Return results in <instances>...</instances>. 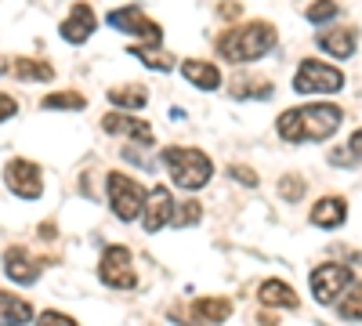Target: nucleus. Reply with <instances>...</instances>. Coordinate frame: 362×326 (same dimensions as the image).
<instances>
[{"instance_id":"f257e3e1","label":"nucleus","mask_w":362,"mask_h":326,"mask_svg":"<svg viewBox=\"0 0 362 326\" xmlns=\"http://www.w3.org/2000/svg\"><path fill=\"white\" fill-rule=\"evenodd\" d=\"M344 120V109L334 105V102H312V105H297V109H286L279 120H276V131L283 141L290 145H300V141H326L329 134H337Z\"/></svg>"},{"instance_id":"f03ea898","label":"nucleus","mask_w":362,"mask_h":326,"mask_svg":"<svg viewBox=\"0 0 362 326\" xmlns=\"http://www.w3.org/2000/svg\"><path fill=\"white\" fill-rule=\"evenodd\" d=\"M276 40H279L276 25L257 18V22H247V25L225 29V33L218 37V54L225 58V62L243 66V62H257V58H264L272 47H276Z\"/></svg>"},{"instance_id":"7ed1b4c3","label":"nucleus","mask_w":362,"mask_h":326,"mask_svg":"<svg viewBox=\"0 0 362 326\" xmlns=\"http://www.w3.org/2000/svg\"><path fill=\"white\" fill-rule=\"evenodd\" d=\"M167 174L174 177V185L177 189H185V192H196L203 189L210 177H214V163H210V156L203 149H185V145H170V149L160 153Z\"/></svg>"},{"instance_id":"20e7f679","label":"nucleus","mask_w":362,"mask_h":326,"mask_svg":"<svg viewBox=\"0 0 362 326\" xmlns=\"http://www.w3.org/2000/svg\"><path fill=\"white\" fill-rule=\"evenodd\" d=\"M105 192H109L112 214H116L119 221H138V218H141L148 192L134 182V177H127L124 170H109V174H105Z\"/></svg>"},{"instance_id":"39448f33","label":"nucleus","mask_w":362,"mask_h":326,"mask_svg":"<svg viewBox=\"0 0 362 326\" xmlns=\"http://www.w3.org/2000/svg\"><path fill=\"white\" fill-rule=\"evenodd\" d=\"M344 87V73L319 58H305L293 73V91L297 95H337Z\"/></svg>"},{"instance_id":"423d86ee","label":"nucleus","mask_w":362,"mask_h":326,"mask_svg":"<svg viewBox=\"0 0 362 326\" xmlns=\"http://www.w3.org/2000/svg\"><path fill=\"white\" fill-rule=\"evenodd\" d=\"M98 279L112 290H134L138 276H134V254L127 247H105L102 261H98Z\"/></svg>"},{"instance_id":"0eeeda50","label":"nucleus","mask_w":362,"mask_h":326,"mask_svg":"<svg viewBox=\"0 0 362 326\" xmlns=\"http://www.w3.org/2000/svg\"><path fill=\"white\" fill-rule=\"evenodd\" d=\"M105 22L112 29H119V33H131V37L145 40V44H160L163 40V25L153 22L141 8H116V11L105 15Z\"/></svg>"},{"instance_id":"6e6552de","label":"nucleus","mask_w":362,"mask_h":326,"mask_svg":"<svg viewBox=\"0 0 362 326\" xmlns=\"http://www.w3.org/2000/svg\"><path fill=\"white\" fill-rule=\"evenodd\" d=\"M4 185L18 199H40L44 196V174L33 160H8L4 167Z\"/></svg>"},{"instance_id":"1a4fd4ad","label":"nucleus","mask_w":362,"mask_h":326,"mask_svg":"<svg viewBox=\"0 0 362 326\" xmlns=\"http://www.w3.org/2000/svg\"><path fill=\"white\" fill-rule=\"evenodd\" d=\"M351 283V269L348 264H315L312 269V293L319 305H334Z\"/></svg>"},{"instance_id":"9d476101","label":"nucleus","mask_w":362,"mask_h":326,"mask_svg":"<svg viewBox=\"0 0 362 326\" xmlns=\"http://www.w3.org/2000/svg\"><path fill=\"white\" fill-rule=\"evenodd\" d=\"M40 272H44V261L33 257L25 247H8V250H4V276H8L11 283L33 286V283L40 279Z\"/></svg>"},{"instance_id":"9b49d317","label":"nucleus","mask_w":362,"mask_h":326,"mask_svg":"<svg viewBox=\"0 0 362 326\" xmlns=\"http://www.w3.org/2000/svg\"><path fill=\"white\" fill-rule=\"evenodd\" d=\"M170 218H174V196H170V189L167 185H153V189H148V196H145V211H141L145 232L167 228Z\"/></svg>"},{"instance_id":"f8f14e48","label":"nucleus","mask_w":362,"mask_h":326,"mask_svg":"<svg viewBox=\"0 0 362 326\" xmlns=\"http://www.w3.org/2000/svg\"><path fill=\"white\" fill-rule=\"evenodd\" d=\"M102 131H109V134H124V138L145 145V149H153V145H156L153 127H148L145 120H138V116H131V112H105V116H102Z\"/></svg>"},{"instance_id":"ddd939ff","label":"nucleus","mask_w":362,"mask_h":326,"mask_svg":"<svg viewBox=\"0 0 362 326\" xmlns=\"http://www.w3.org/2000/svg\"><path fill=\"white\" fill-rule=\"evenodd\" d=\"M95 29H98V15H95V8L83 4V0H76L73 11H69V18L62 22V29H58V33H62L66 44H87Z\"/></svg>"},{"instance_id":"4468645a","label":"nucleus","mask_w":362,"mask_h":326,"mask_svg":"<svg viewBox=\"0 0 362 326\" xmlns=\"http://www.w3.org/2000/svg\"><path fill=\"white\" fill-rule=\"evenodd\" d=\"M315 44L326 51V54H334V58H351L355 47H358V29L355 25H337V29H326V33L315 37Z\"/></svg>"},{"instance_id":"2eb2a0df","label":"nucleus","mask_w":362,"mask_h":326,"mask_svg":"<svg viewBox=\"0 0 362 326\" xmlns=\"http://www.w3.org/2000/svg\"><path fill=\"white\" fill-rule=\"evenodd\" d=\"M308 221L315 228H341L348 221V199L344 196H322L315 206H312V214Z\"/></svg>"},{"instance_id":"dca6fc26","label":"nucleus","mask_w":362,"mask_h":326,"mask_svg":"<svg viewBox=\"0 0 362 326\" xmlns=\"http://www.w3.org/2000/svg\"><path fill=\"white\" fill-rule=\"evenodd\" d=\"M181 76H185L192 87H199V91H218L221 87V69L214 62H203V58L181 62Z\"/></svg>"},{"instance_id":"f3484780","label":"nucleus","mask_w":362,"mask_h":326,"mask_svg":"<svg viewBox=\"0 0 362 326\" xmlns=\"http://www.w3.org/2000/svg\"><path fill=\"white\" fill-rule=\"evenodd\" d=\"M257 298H261V305H268V308H286V312H293V308L300 305V298L293 293V286L283 283V279H264L261 290H257Z\"/></svg>"},{"instance_id":"a211bd4d","label":"nucleus","mask_w":362,"mask_h":326,"mask_svg":"<svg viewBox=\"0 0 362 326\" xmlns=\"http://www.w3.org/2000/svg\"><path fill=\"white\" fill-rule=\"evenodd\" d=\"M141 66H148V69H156V73H170L174 69V58L167 54V51H160V44H131L127 47Z\"/></svg>"},{"instance_id":"6ab92c4d","label":"nucleus","mask_w":362,"mask_h":326,"mask_svg":"<svg viewBox=\"0 0 362 326\" xmlns=\"http://www.w3.org/2000/svg\"><path fill=\"white\" fill-rule=\"evenodd\" d=\"M232 315V301L228 298H199L192 305V319L196 322H225Z\"/></svg>"},{"instance_id":"aec40b11","label":"nucleus","mask_w":362,"mask_h":326,"mask_svg":"<svg viewBox=\"0 0 362 326\" xmlns=\"http://www.w3.org/2000/svg\"><path fill=\"white\" fill-rule=\"evenodd\" d=\"M11 73H15L18 80H29V83H47V80H54V69H51L47 62H40V58H15Z\"/></svg>"},{"instance_id":"412c9836","label":"nucleus","mask_w":362,"mask_h":326,"mask_svg":"<svg viewBox=\"0 0 362 326\" xmlns=\"http://www.w3.org/2000/svg\"><path fill=\"white\" fill-rule=\"evenodd\" d=\"M0 322H33V305L0 290Z\"/></svg>"},{"instance_id":"4be33fe9","label":"nucleus","mask_w":362,"mask_h":326,"mask_svg":"<svg viewBox=\"0 0 362 326\" xmlns=\"http://www.w3.org/2000/svg\"><path fill=\"white\" fill-rule=\"evenodd\" d=\"M109 102L119 105V109H145L148 95H145V87L141 83H119L109 91Z\"/></svg>"},{"instance_id":"5701e85b","label":"nucleus","mask_w":362,"mask_h":326,"mask_svg":"<svg viewBox=\"0 0 362 326\" xmlns=\"http://www.w3.org/2000/svg\"><path fill=\"white\" fill-rule=\"evenodd\" d=\"M337 315L348 322L362 319V283H348V290L337 298Z\"/></svg>"},{"instance_id":"b1692460","label":"nucleus","mask_w":362,"mask_h":326,"mask_svg":"<svg viewBox=\"0 0 362 326\" xmlns=\"http://www.w3.org/2000/svg\"><path fill=\"white\" fill-rule=\"evenodd\" d=\"M199 221H203V203H199V199L174 203V218H170V225H177V228H189V225H199Z\"/></svg>"},{"instance_id":"393cba45","label":"nucleus","mask_w":362,"mask_h":326,"mask_svg":"<svg viewBox=\"0 0 362 326\" xmlns=\"http://www.w3.org/2000/svg\"><path fill=\"white\" fill-rule=\"evenodd\" d=\"M337 15H341L337 0H312V4L305 8V18H308L312 25H326V22H334Z\"/></svg>"},{"instance_id":"a878e982","label":"nucleus","mask_w":362,"mask_h":326,"mask_svg":"<svg viewBox=\"0 0 362 326\" xmlns=\"http://www.w3.org/2000/svg\"><path fill=\"white\" fill-rule=\"evenodd\" d=\"M40 109H87V98L80 91H54L40 102Z\"/></svg>"},{"instance_id":"bb28decb","label":"nucleus","mask_w":362,"mask_h":326,"mask_svg":"<svg viewBox=\"0 0 362 326\" xmlns=\"http://www.w3.org/2000/svg\"><path fill=\"white\" fill-rule=\"evenodd\" d=\"M272 95V83L268 80H235L232 83V98H268Z\"/></svg>"},{"instance_id":"cd10ccee","label":"nucleus","mask_w":362,"mask_h":326,"mask_svg":"<svg viewBox=\"0 0 362 326\" xmlns=\"http://www.w3.org/2000/svg\"><path fill=\"white\" fill-rule=\"evenodd\" d=\"M305 192H308V182H305V177H297V174H286L283 182H279V196L286 203H300V199H305Z\"/></svg>"},{"instance_id":"c85d7f7f","label":"nucleus","mask_w":362,"mask_h":326,"mask_svg":"<svg viewBox=\"0 0 362 326\" xmlns=\"http://www.w3.org/2000/svg\"><path fill=\"white\" fill-rule=\"evenodd\" d=\"M228 174L235 177L239 185H247V189H257V174H254L250 167H239V163H232V167H228Z\"/></svg>"},{"instance_id":"c756f323","label":"nucleus","mask_w":362,"mask_h":326,"mask_svg":"<svg viewBox=\"0 0 362 326\" xmlns=\"http://www.w3.org/2000/svg\"><path fill=\"white\" fill-rule=\"evenodd\" d=\"M15 112H18V102H15L11 95H4V91H0V124H4V120H11Z\"/></svg>"},{"instance_id":"7c9ffc66","label":"nucleus","mask_w":362,"mask_h":326,"mask_svg":"<svg viewBox=\"0 0 362 326\" xmlns=\"http://www.w3.org/2000/svg\"><path fill=\"white\" fill-rule=\"evenodd\" d=\"M40 322H51V326H69V322H76L73 315H66V312H44L40 315Z\"/></svg>"},{"instance_id":"2f4dec72","label":"nucleus","mask_w":362,"mask_h":326,"mask_svg":"<svg viewBox=\"0 0 362 326\" xmlns=\"http://www.w3.org/2000/svg\"><path fill=\"white\" fill-rule=\"evenodd\" d=\"M344 149H348V153H351L355 160H362V127H358V131H355V134L348 138V145H344Z\"/></svg>"},{"instance_id":"473e14b6","label":"nucleus","mask_w":362,"mask_h":326,"mask_svg":"<svg viewBox=\"0 0 362 326\" xmlns=\"http://www.w3.org/2000/svg\"><path fill=\"white\" fill-rule=\"evenodd\" d=\"M221 15H225V18H235V15H239V4H232V0H228V4L221 8Z\"/></svg>"},{"instance_id":"72a5a7b5","label":"nucleus","mask_w":362,"mask_h":326,"mask_svg":"<svg viewBox=\"0 0 362 326\" xmlns=\"http://www.w3.org/2000/svg\"><path fill=\"white\" fill-rule=\"evenodd\" d=\"M4 73H11V62H4V58H0V76Z\"/></svg>"}]
</instances>
